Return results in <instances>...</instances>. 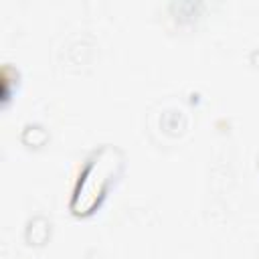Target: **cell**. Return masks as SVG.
<instances>
[{"mask_svg":"<svg viewBox=\"0 0 259 259\" xmlns=\"http://www.w3.org/2000/svg\"><path fill=\"white\" fill-rule=\"evenodd\" d=\"M123 170V156L115 146H99L85 160L71 198V210L77 217H87L103 202L113 182Z\"/></svg>","mask_w":259,"mask_h":259,"instance_id":"1","label":"cell"}]
</instances>
